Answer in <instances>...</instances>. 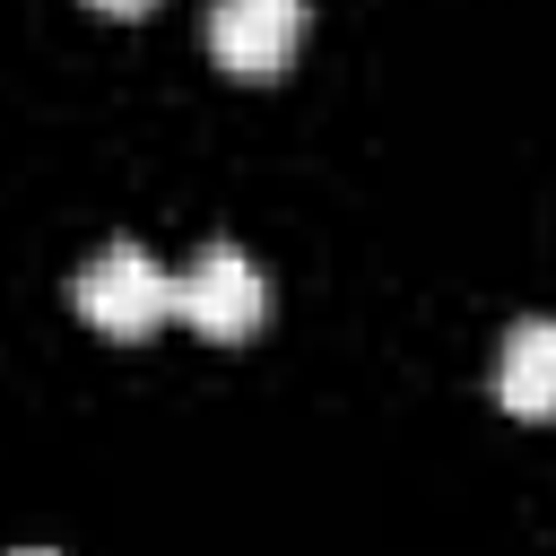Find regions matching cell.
I'll use <instances>...</instances> for the list:
<instances>
[{
	"label": "cell",
	"mask_w": 556,
	"mask_h": 556,
	"mask_svg": "<svg viewBox=\"0 0 556 556\" xmlns=\"http://www.w3.org/2000/svg\"><path fill=\"white\" fill-rule=\"evenodd\" d=\"M17 556H52V547H17Z\"/></svg>",
	"instance_id": "6"
},
{
	"label": "cell",
	"mask_w": 556,
	"mask_h": 556,
	"mask_svg": "<svg viewBox=\"0 0 556 556\" xmlns=\"http://www.w3.org/2000/svg\"><path fill=\"white\" fill-rule=\"evenodd\" d=\"M495 400L513 417H556V321H513L504 356H495Z\"/></svg>",
	"instance_id": "4"
},
{
	"label": "cell",
	"mask_w": 556,
	"mask_h": 556,
	"mask_svg": "<svg viewBox=\"0 0 556 556\" xmlns=\"http://www.w3.org/2000/svg\"><path fill=\"white\" fill-rule=\"evenodd\" d=\"M78 313L104 330V339H148V330H165L174 321V269L156 261V252H139V243H104L87 269H78Z\"/></svg>",
	"instance_id": "1"
},
{
	"label": "cell",
	"mask_w": 556,
	"mask_h": 556,
	"mask_svg": "<svg viewBox=\"0 0 556 556\" xmlns=\"http://www.w3.org/2000/svg\"><path fill=\"white\" fill-rule=\"evenodd\" d=\"M269 313V278L252 269L243 243H200L174 269V321H191L200 339H252Z\"/></svg>",
	"instance_id": "2"
},
{
	"label": "cell",
	"mask_w": 556,
	"mask_h": 556,
	"mask_svg": "<svg viewBox=\"0 0 556 556\" xmlns=\"http://www.w3.org/2000/svg\"><path fill=\"white\" fill-rule=\"evenodd\" d=\"M295 43H304V0H217L208 9V52L226 78H252V87L287 78Z\"/></svg>",
	"instance_id": "3"
},
{
	"label": "cell",
	"mask_w": 556,
	"mask_h": 556,
	"mask_svg": "<svg viewBox=\"0 0 556 556\" xmlns=\"http://www.w3.org/2000/svg\"><path fill=\"white\" fill-rule=\"evenodd\" d=\"M87 9H104V17H148L156 0H87Z\"/></svg>",
	"instance_id": "5"
}]
</instances>
